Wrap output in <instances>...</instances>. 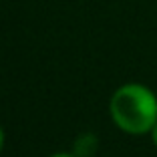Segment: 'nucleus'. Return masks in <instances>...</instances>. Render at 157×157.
I'll list each match as a JSON object with an SVG mask.
<instances>
[{"mask_svg":"<svg viewBox=\"0 0 157 157\" xmlns=\"http://www.w3.org/2000/svg\"><path fill=\"white\" fill-rule=\"evenodd\" d=\"M95 149H97V139L91 133L81 135V137L77 139V143H75V153H77V157H91L93 153H95Z\"/></svg>","mask_w":157,"mask_h":157,"instance_id":"f03ea898","label":"nucleus"},{"mask_svg":"<svg viewBox=\"0 0 157 157\" xmlns=\"http://www.w3.org/2000/svg\"><path fill=\"white\" fill-rule=\"evenodd\" d=\"M55 157H73V155H65V153H63V155H55Z\"/></svg>","mask_w":157,"mask_h":157,"instance_id":"39448f33","label":"nucleus"},{"mask_svg":"<svg viewBox=\"0 0 157 157\" xmlns=\"http://www.w3.org/2000/svg\"><path fill=\"white\" fill-rule=\"evenodd\" d=\"M111 115L127 133H145L157 123V99L141 85H125L111 99Z\"/></svg>","mask_w":157,"mask_h":157,"instance_id":"f257e3e1","label":"nucleus"},{"mask_svg":"<svg viewBox=\"0 0 157 157\" xmlns=\"http://www.w3.org/2000/svg\"><path fill=\"white\" fill-rule=\"evenodd\" d=\"M2 139H4V137H2V131H0V147H2Z\"/></svg>","mask_w":157,"mask_h":157,"instance_id":"20e7f679","label":"nucleus"},{"mask_svg":"<svg viewBox=\"0 0 157 157\" xmlns=\"http://www.w3.org/2000/svg\"><path fill=\"white\" fill-rule=\"evenodd\" d=\"M153 141H155V145H157V123L153 125Z\"/></svg>","mask_w":157,"mask_h":157,"instance_id":"7ed1b4c3","label":"nucleus"}]
</instances>
